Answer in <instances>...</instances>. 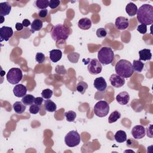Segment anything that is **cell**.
I'll list each match as a JSON object with an SVG mask.
<instances>
[{
  "label": "cell",
  "mask_w": 153,
  "mask_h": 153,
  "mask_svg": "<svg viewBox=\"0 0 153 153\" xmlns=\"http://www.w3.org/2000/svg\"><path fill=\"white\" fill-rule=\"evenodd\" d=\"M137 21L141 24L150 25L153 23V7L148 4L142 5L137 11Z\"/></svg>",
  "instance_id": "1"
},
{
  "label": "cell",
  "mask_w": 153,
  "mask_h": 153,
  "mask_svg": "<svg viewBox=\"0 0 153 153\" xmlns=\"http://www.w3.org/2000/svg\"><path fill=\"white\" fill-rule=\"evenodd\" d=\"M115 69L117 74L124 78H128L131 76L134 72L131 62L125 59H121L118 61Z\"/></svg>",
  "instance_id": "2"
},
{
  "label": "cell",
  "mask_w": 153,
  "mask_h": 153,
  "mask_svg": "<svg viewBox=\"0 0 153 153\" xmlns=\"http://www.w3.org/2000/svg\"><path fill=\"white\" fill-rule=\"evenodd\" d=\"M51 36L53 39L55 41L60 40H66L70 34V29L66 27L62 24H57L54 26L51 30Z\"/></svg>",
  "instance_id": "3"
},
{
  "label": "cell",
  "mask_w": 153,
  "mask_h": 153,
  "mask_svg": "<svg viewBox=\"0 0 153 153\" xmlns=\"http://www.w3.org/2000/svg\"><path fill=\"white\" fill-rule=\"evenodd\" d=\"M98 60L102 65H106L111 63L114 60V54L111 48L103 47L98 51Z\"/></svg>",
  "instance_id": "4"
},
{
  "label": "cell",
  "mask_w": 153,
  "mask_h": 153,
  "mask_svg": "<svg viewBox=\"0 0 153 153\" xmlns=\"http://www.w3.org/2000/svg\"><path fill=\"white\" fill-rule=\"evenodd\" d=\"M22 71L18 68H11L7 74V79L11 84H18L22 80Z\"/></svg>",
  "instance_id": "5"
},
{
  "label": "cell",
  "mask_w": 153,
  "mask_h": 153,
  "mask_svg": "<svg viewBox=\"0 0 153 153\" xmlns=\"http://www.w3.org/2000/svg\"><path fill=\"white\" fill-rule=\"evenodd\" d=\"M80 141V135L76 130H71L69 131L65 137V142L69 147H75L78 145Z\"/></svg>",
  "instance_id": "6"
},
{
  "label": "cell",
  "mask_w": 153,
  "mask_h": 153,
  "mask_svg": "<svg viewBox=\"0 0 153 153\" xmlns=\"http://www.w3.org/2000/svg\"><path fill=\"white\" fill-rule=\"evenodd\" d=\"M109 111V105L105 100H100L94 106V112L99 117H106Z\"/></svg>",
  "instance_id": "7"
},
{
  "label": "cell",
  "mask_w": 153,
  "mask_h": 153,
  "mask_svg": "<svg viewBox=\"0 0 153 153\" xmlns=\"http://www.w3.org/2000/svg\"><path fill=\"white\" fill-rule=\"evenodd\" d=\"M87 69L92 75H97L100 74L102 70V66L100 62L97 59H93L89 62L87 66Z\"/></svg>",
  "instance_id": "8"
},
{
  "label": "cell",
  "mask_w": 153,
  "mask_h": 153,
  "mask_svg": "<svg viewBox=\"0 0 153 153\" xmlns=\"http://www.w3.org/2000/svg\"><path fill=\"white\" fill-rule=\"evenodd\" d=\"M131 134L134 139H140L146 134L145 128L143 126L137 125L133 127L131 130Z\"/></svg>",
  "instance_id": "9"
},
{
  "label": "cell",
  "mask_w": 153,
  "mask_h": 153,
  "mask_svg": "<svg viewBox=\"0 0 153 153\" xmlns=\"http://www.w3.org/2000/svg\"><path fill=\"white\" fill-rule=\"evenodd\" d=\"M109 81L111 84L115 88H120L125 84L124 78L117 75V74H113L111 75L109 78Z\"/></svg>",
  "instance_id": "10"
},
{
  "label": "cell",
  "mask_w": 153,
  "mask_h": 153,
  "mask_svg": "<svg viewBox=\"0 0 153 153\" xmlns=\"http://www.w3.org/2000/svg\"><path fill=\"white\" fill-rule=\"evenodd\" d=\"M13 30L11 27L2 26L0 29V38L1 42L3 41H8L9 39L13 36Z\"/></svg>",
  "instance_id": "11"
},
{
  "label": "cell",
  "mask_w": 153,
  "mask_h": 153,
  "mask_svg": "<svg viewBox=\"0 0 153 153\" xmlns=\"http://www.w3.org/2000/svg\"><path fill=\"white\" fill-rule=\"evenodd\" d=\"M115 27L119 30L126 29L129 25V21L127 17L119 16L115 20Z\"/></svg>",
  "instance_id": "12"
},
{
  "label": "cell",
  "mask_w": 153,
  "mask_h": 153,
  "mask_svg": "<svg viewBox=\"0 0 153 153\" xmlns=\"http://www.w3.org/2000/svg\"><path fill=\"white\" fill-rule=\"evenodd\" d=\"M94 88H96L98 91L103 92L105 91L107 87V84L105 79L103 77L96 78L93 83Z\"/></svg>",
  "instance_id": "13"
},
{
  "label": "cell",
  "mask_w": 153,
  "mask_h": 153,
  "mask_svg": "<svg viewBox=\"0 0 153 153\" xmlns=\"http://www.w3.org/2000/svg\"><path fill=\"white\" fill-rule=\"evenodd\" d=\"M27 88L22 84H17L13 88V93L17 97H23L26 94Z\"/></svg>",
  "instance_id": "14"
},
{
  "label": "cell",
  "mask_w": 153,
  "mask_h": 153,
  "mask_svg": "<svg viewBox=\"0 0 153 153\" xmlns=\"http://www.w3.org/2000/svg\"><path fill=\"white\" fill-rule=\"evenodd\" d=\"M130 100L129 94L127 91H122L116 96V100L118 103L122 105H125L128 103Z\"/></svg>",
  "instance_id": "15"
},
{
  "label": "cell",
  "mask_w": 153,
  "mask_h": 153,
  "mask_svg": "<svg viewBox=\"0 0 153 153\" xmlns=\"http://www.w3.org/2000/svg\"><path fill=\"white\" fill-rule=\"evenodd\" d=\"M11 10V5L8 2H3L0 3V15L1 16H5L10 14Z\"/></svg>",
  "instance_id": "16"
},
{
  "label": "cell",
  "mask_w": 153,
  "mask_h": 153,
  "mask_svg": "<svg viewBox=\"0 0 153 153\" xmlns=\"http://www.w3.org/2000/svg\"><path fill=\"white\" fill-rule=\"evenodd\" d=\"M62 56V52L59 49H53L50 51V59L53 63H56L60 60Z\"/></svg>",
  "instance_id": "17"
},
{
  "label": "cell",
  "mask_w": 153,
  "mask_h": 153,
  "mask_svg": "<svg viewBox=\"0 0 153 153\" xmlns=\"http://www.w3.org/2000/svg\"><path fill=\"white\" fill-rule=\"evenodd\" d=\"M91 24L92 23L91 20L85 17L79 20L78 23V26L82 30H88L91 27Z\"/></svg>",
  "instance_id": "18"
},
{
  "label": "cell",
  "mask_w": 153,
  "mask_h": 153,
  "mask_svg": "<svg viewBox=\"0 0 153 153\" xmlns=\"http://www.w3.org/2000/svg\"><path fill=\"white\" fill-rule=\"evenodd\" d=\"M139 60H149L152 58V54L151 53L150 49L144 48L139 51Z\"/></svg>",
  "instance_id": "19"
},
{
  "label": "cell",
  "mask_w": 153,
  "mask_h": 153,
  "mask_svg": "<svg viewBox=\"0 0 153 153\" xmlns=\"http://www.w3.org/2000/svg\"><path fill=\"white\" fill-rule=\"evenodd\" d=\"M137 7L133 2H129L126 7V11L129 16H134L137 11Z\"/></svg>",
  "instance_id": "20"
},
{
  "label": "cell",
  "mask_w": 153,
  "mask_h": 153,
  "mask_svg": "<svg viewBox=\"0 0 153 153\" xmlns=\"http://www.w3.org/2000/svg\"><path fill=\"white\" fill-rule=\"evenodd\" d=\"M13 109L14 110L15 112L18 114H21L24 112L26 110V105H24L22 102L17 101L13 105Z\"/></svg>",
  "instance_id": "21"
},
{
  "label": "cell",
  "mask_w": 153,
  "mask_h": 153,
  "mask_svg": "<svg viewBox=\"0 0 153 153\" xmlns=\"http://www.w3.org/2000/svg\"><path fill=\"white\" fill-rule=\"evenodd\" d=\"M115 140L118 143H123L127 140L126 133L123 130H118L114 135Z\"/></svg>",
  "instance_id": "22"
},
{
  "label": "cell",
  "mask_w": 153,
  "mask_h": 153,
  "mask_svg": "<svg viewBox=\"0 0 153 153\" xmlns=\"http://www.w3.org/2000/svg\"><path fill=\"white\" fill-rule=\"evenodd\" d=\"M44 105L45 109L47 111L50 112H53L56 111L57 108L56 103L50 99H47L46 100H45Z\"/></svg>",
  "instance_id": "23"
},
{
  "label": "cell",
  "mask_w": 153,
  "mask_h": 153,
  "mask_svg": "<svg viewBox=\"0 0 153 153\" xmlns=\"http://www.w3.org/2000/svg\"><path fill=\"white\" fill-rule=\"evenodd\" d=\"M32 32L39 31L42 27V22L39 19H35L30 25Z\"/></svg>",
  "instance_id": "24"
},
{
  "label": "cell",
  "mask_w": 153,
  "mask_h": 153,
  "mask_svg": "<svg viewBox=\"0 0 153 153\" xmlns=\"http://www.w3.org/2000/svg\"><path fill=\"white\" fill-rule=\"evenodd\" d=\"M36 7L38 9L44 10L49 7V1L48 0H37L35 2Z\"/></svg>",
  "instance_id": "25"
},
{
  "label": "cell",
  "mask_w": 153,
  "mask_h": 153,
  "mask_svg": "<svg viewBox=\"0 0 153 153\" xmlns=\"http://www.w3.org/2000/svg\"><path fill=\"white\" fill-rule=\"evenodd\" d=\"M133 69L134 71L137 72H141L144 67V63L142 62L140 60H133Z\"/></svg>",
  "instance_id": "26"
},
{
  "label": "cell",
  "mask_w": 153,
  "mask_h": 153,
  "mask_svg": "<svg viewBox=\"0 0 153 153\" xmlns=\"http://www.w3.org/2000/svg\"><path fill=\"white\" fill-rule=\"evenodd\" d=\"M35 97L32 94H26L22 97V103L25 105L26 106L27 105H31L33 104L34 102Z\"/></svg>",
  "instance_id": "27"
},
{
  "label": "cell",
  "mask_w": 153,
  "mask_h": 153,
  "mask_svg": "<svg viewBox=\"0 0 153 153\" xmlns=\"http://www.w3.org/2000/svg\"><path fill=\"white\" fill-rule=\"evenodd\" d=\"M121 117V114L118 111H113L108 118V123H113L116 122Z\"/></svg>",
  "instance_id": "28"
},
{
  "label": "cell",
  "mask_w": 153,
  "mask_h": 153,
  "mask_svg": "<svg viewBox=\"0 0 153 153\" xmlns=\"http://www.w3.org/2000/svg\"><path fill=\"white\" fill-rule=\"evenodd\" d=\"M87 88L88 84L84 81H79L76 85V90L82 94H84Z\"/></svg>",
  "instance_id": "29"
},
{
  "label": "cell",
  "mask_w": 153,
  "mask_h": 153,
  "mask_svg": "<svg viewBox=\"0 0 153 153\" xmlns=\"http://www.w3.org/2000/svg\"><path fill=\"white\" fill-rule=\"evenodd\" d=\"M65 116L68 121L73 122V121H74V120L76 117V114L73 111H69L65 113Z\"/></svg>",
  "instance_id": "30"
},
{
  "label": "cell",
  "mask_w": 153,
  "mask_h": 153,
  "mask_svg": "<svg viewBox=\"0 0 153 153\" xmlns=\"http://www.w3.org/2000/svg\"><path fill=\"white\" fill-rule=\"evenodd\" d=\"M53 95V91L50 90V88H46L43 90V91L41 93L42 97L45 99H49Z\"/></svg>",
  "instance_id": "31"
},
{
  "label": "cell",
  "mask_w": 153,
  "mask_h": 153,
  "mask_svg": "<svg viewBox=\"0 0 153 153\" xmlns=\"http://www.w3.org/2000/svg\"><path fill=\"white\" fill-rule=\"evenodd\" d=\"M68 57H72V58L69 59V60L72 63H76L79 59V54L76 52H73V53H69Z\"/></svg>",
  "instance_id": "32"
},
{
  "label": "cell",
  "mask_w": 153,
  "mask_h": 153,
  "mask_svg": "<svg viewBox=\"0 0 153 153\" xmlns=\"http://www.w3.org/2000/svg\"><path fill=\"white\" fill-rule=\"evenodd\" d=\"M29 112L32 114H36L40 111V106L36 104H32L29 108Z\"/></svg>",
  "instance_id": "33"
},
{
  "label": "cell",
  "mask_w": 153,
  "mask_h": 153,
  "mask_svg": "<svg viewBox=\"0 0 153 153\" xmlns=\"http://www.w3.org/2000/svg\"><path fill=\"white\" fill-rule=\"evenodd\" d=\"M107 35V32L105 28H99L96 30V35L98 38H105Z\"/></svg>",
  "instance_id": "34"
},
{
  "label": "cell",
  "mask_w": 153,
  "mask_h": 153,
  "mask_svg": "<svg viewBox=\"0 0 153 153\" xmlns=\"http://www.w3.org/2000/svg\"><path fill=\"white\" fill-rule=\"evenodd\" d=\"M45 57L44 54H43L42 53H36V56H35V60L38 63H39V64L43 63L45 61Z\"/></svg>",
  "instance_id": "35"
},
{
  "label": "cell",
  "mask_w": 153,
  "mask_h": 153,
  "mask_svg": "<svg viewBox=\"0 0 153 153\" xmlns=\"http://www.w3.org/2000/svg\"><path fill=\"white\" fill-rule=\"evenodd\" d=\"M60 1L59 0H51L49 1V7L51 9H55L60 5Z\"/></svg>",
  "instance_id": "36"
},
{
  "label": "cell",
  "mask_w": 153,
  "mask_h": 153,
  "mask_svg": "<svg viewBox=\"0 0 153 153\" xmlns=\"http://www.w3.org/2000/svg\"><path fill=\"white\" fill-rule=\"evenodd\" d=\"M137 31L141 33V34H145L146 33V31H147V26L143 24H140L137 27Z\"/></svg>",
  "instance_id": "37"
},
{
  "label": "cell",
  "mask_w": 153,
  "mask_h": 153,
  "mask_svg": "<svg viewBox=\"0 0 153 153\" xmlns=\"http://www.w3.org/2000/svg\"><path fill=\"white\" fill-rule=\"evenodd\" d=\"M56 72L59 74H65L66 73V69H65L64 66H60V65H58L56 66Z\"/></svg>",
  "instance_id": "38"
},
{
  "label": "cell",
  "mask_w": 153,
  "mask_h": 153,
  "mask_svg": "<svg viewBox=\"0 0 153 153\" xmlns=\"http://www.w3.org/2000/svg\"><path fill=\"white\" fill-rule=\"evenodd\" d=\"M48 14V10L47 9L41 10L38 13V16L41 18L45 17Z\"/></svg>",
  "instance_id": "39"
},
{
  "label": "cell",
  "mask_w": 153,
  "mask_h": 153,
  "mask_svg": "<svg viewBox=\"0 0 153 153\" xmlns=\"http://www.w3.org/2000/svg\"><path fill=\"white\" fill-rule=\"evenodd\" d=\"M43 97H35L34 99V104H36L38 106H41L43 102Z\"/></svg>",
  "instance_id": "40"
},
{
  "label": "cell",
  "mask_w": 153,
  "mask_h": 153,
  "mask_svg": "<svg viewBox=\"0 0 153 153\" xmlns=\"http://www.w3.org/2000/svg\"><path fill=\"white\" fill-rule=\"evenodd\" d=\"M15 27H16V30H17V31H20V30H22L23 29V24L21 23H17L16 24Z\"/></svg>",
  "instance_id": "41"
},
{
  "label": "cell",
  "mask_w": 153,
  "mask_h": 153,
  "mask_svg": "<svg viewBox=\"0 0 153 153\" xmlns=\"http://www.w3.org/2000/svg\"><path fill=\"white\" fill-rule=\"evenodd\" d=\"M22 24H23V25L24 27H28L29 25H31V23H30V20H29L28 19H24V20H23V22H22Z\"/></svg>",
  "instance_id": "42"
},
{
  "label": "cell",
  "mask_w": 153,
  "mask_h": 153,
  "mask_svg": "<svg viewBox=\"0 0 153 153\" xmlns=\"http://www.w3.org/2000/svg\"><path fill=\"white\" fill-rule=\"evenodd\" d=\"M1 19H2V20L1 22V23H2L4 22V17H2V16H1Z\"/></svg>",
  "instance_id": "43"
}]
</instances>
